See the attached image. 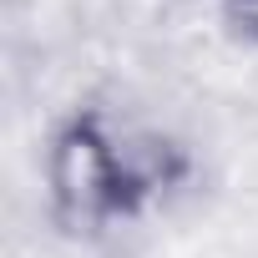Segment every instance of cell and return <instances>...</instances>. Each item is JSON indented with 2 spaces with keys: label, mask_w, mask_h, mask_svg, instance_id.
Instances as JSON below:
<instances>
[{
  "label": "cell",
  "mask_w": 258,
  "mask_h": 258,
  "mask_svg": "<svg viewBox=\"0 0 258 258\" xmlns=\"http://www.w3.org/2000/svg\"><path fill=\"white\" fill-rule=\"evenodd\" d=\"M56 187H61V203L76 208V213H96L111 203V187H116V162H111V147L91 132V126H71L61 137V152H56Z\"/></svg>",
  "instance_id": "obj_1"
}]
</instances>
